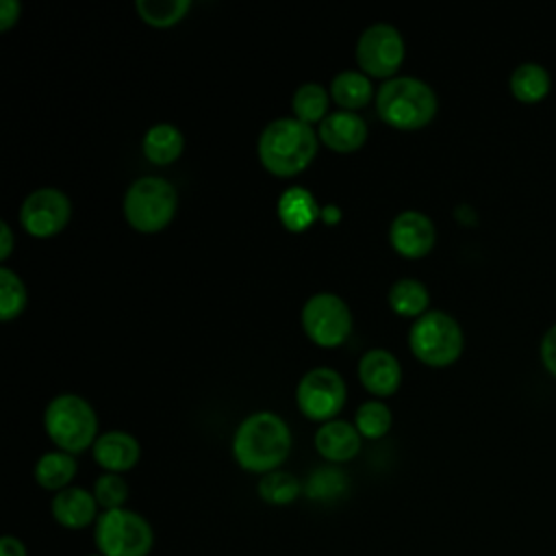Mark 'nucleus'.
Returning <instances> with one entry per match:
<instances>
[{
  "instance_id": "nucleus-1",
  "label": "nucleus",
  "mask_w": 556,
  "mask_h": 556,
  "mask_svg": "<svg viewBox=\"0 0 556 556\" xmlns=\"http://www.w3.org/2000/svg\"><path fill=\"white\" fill-rule=\"evenodd\" d=\"M293 445L291 428L274 410H256L243 417L232 434V456L239 467L252 473L280 469Z\"/></svg>"
},
{
  "instance_id": "nucleus-2",
  "label": "nucleus",
  "mask_w": 556,
  "mask_h": 556,
  "mask_svg": "<svg viewBox=\"0 0 556 556\" xmlns=\"http://www.w3.org/2000/svg\"><path fill=\"white\" fill-rule=\"evenodd\" d=\"M319 146L317 130L298 117H276L258 135L256 152L263 167L276 176H293L308 167Z\"/></svg>"
},
{
  "instance_id": "nucleus-3",
  "label": "nucleus",
  "mask_w": 556,
  "mask_h": 556,
  "mask_svg": "<svg viewBox=\"0 0 556 556\" xmlns=\"http://www.w3.org/2000/svg\"><path fill=\"white\" fill-rule=\"evenodd\" d=\"M439 109L434 89L417 76L400 74L376 89V111L393 128L415 130L432 122Z\"/></svg>"
},
{
  "instance_id": "nucleus-4",
  "label": "nucleus",
  "mask_w": 556,
  "mask_h": 556,
  "mask_svg": "<svg viewBox=\"0 0 556 556\" xmlns=\"http://www.w3.org/2000/svg\"><path fill=\"white\" fill-rule=\"evenodd\" d=\"M43 428L59 450L80 454L98 439V415L87 397L59 393L46 404Z\"/></svg>"
},
{
  "instance_id": "nucleus-5",
  "label": "nucleus",
  "mask_w": 556,
  "mask_h": 556,
  "mask_svg": "<svg viewBox=\"0 0 556 556\" xmlns=\"http://www.w3.org/2000/svg\"><path fill=\"white\" fill-rule=\"evenodd\" d=\"M124 217L139 232H159L176 215L178 191L163 176H139L124 193Z\"/></svg>"
},
{
  "instance_id": "nucleus-6",
  "label": "nucleus",
  "mask_w": 556,
  "mask_h": 556,
  "mask_svg": "<svg viewBox=\"0 0 556 556\" xmlns=\"http://www.w3.org/2000/svg\"><path fill=\"white\" fill-rule=\"evenodd\" d=\"M410 352L430 367L452 365L465 345V334L458 319L441 308H428L408 330Z\"/></svg>"
},
{
  "instance_id": "nucleus-7",
  "label": "nucleus",
  "mask_w": 556,
  "mask_h": 556,
  "mask_svg": "<svg viewBox=\"0 0 556 556\" xmlns=\"http://www.w3.org/2000/svg\"><path fill=\"white\" fill-rule=\"evenodd\" d=\"M93 543L102 556H148L154 530L143 515L126 506L102 510L93 523Z\"/></svg>"
},
{
  "instance_id": "nucleus-8",
  "label": "nucleus",
  "mask_w": 556,
  "mask_h": 556,
  "mask_svg": "<svg viewBox=\"0 0 556 556\" xmlns=\"http://www.w3.org/2000/svg\"><path fill=\"white\" fill-rule=\"evenodd\" d=\"M302 328L321 348L341 345L352 332V311L341 295L317 291L302 306Z\"/></svg>"
},
{
  "instance_id": "nucleus-9",
  "label": "nucleus",
  "mask_w": 556,
  "mask_h": 556,
  "mask_svg": "<svg viewBox=\"0 0 556 556\" xmlns=\"http://www.w3.org/2000/svg\"><path fill=\"white\" fill-rule=\"evenodd\" d=\"M406 54V43L397 26L374 22L356 39V61L367 76L391 78L400 70Z\"/></svg>"
},
{
  "instance_id": "nucleus-10",
  "label": "nucleus",
  "mask_w": 556,
  "mask_h": 556,
  "mask_svg": "<svg viewBox=\"0 0 556 556\" xmlns=\"http://www.w3.org/2000/svg\"><path fill=\"white\" fill-rule=\"evenodd\" d=\"M348 397V387L343 376L332 367H313L308 369L298 387L295 402L300 410L313 421H328L343 408Z\"/></svg>"
},
{
  "instance_id": "nucleus-11",
  "label": "nucleus",
  "mask_w": 556,
  "mask_h": 556,
  "mask_svg": "<svg viewBox=\"0 0 556 556\" xmlns=\"http://www.w3.org/2000/svg\"><path fill=\"white\" fill-rule=\"evenodd\" d=\"M70 217L72 200L59 187H37L20 206V224L33 237H52L61 232Z\"/></svg>"
},
{
  "instance_id": "nucleus-12",
  "label": "nucleus",
  "mask_w": 556,
  "mask_h": 556,
  "mask_svg": "<svg viewBox=\"0 0 556 556\" xmlns=\"http://www.w3.org/2000/svg\"><path fill=\"white\" fill-rule=\"evenodd\" d=\"M389 241L402 256H426L437 241L434 222L419 208H404L389 224Z\"/></svg>"
},
{
  "instance_id": "nucleus-13",
  "label": "nucleus",
  "mask_w": 556,
  "mask_h": 556,
  "mask_svg": "<svg viewBox=\"0 0 556 556\" xmlns=\"http://www.w3.org/2000/svg\"><path fill=\"white\" fill-rule=\"evenodd\" d=\"M358 378L374 395H391L402 382V365L387 348H369L358 358Z\"/></svg>"
},
{
  "instance_id": "nucleus-14",
  "label": "nucleus",
  "mask_w": 556,
  "mask_h": 556,
  "mask_svg": "<svg viewBox=\"0 0 556 556\" xmlns=\"http://www.w3.org/2000/svg\"><path fill=\"white\" fill-rule=\"evenodd\" d=\"M98 502L93 491H87L83 486H67L52 495L50 513L54 521L65 530H83L100 517Z\"/></svg>"
},
{
  "instance_id": "nucleus-15",
  "label": "nucleus",
  "mask_w": 556,
  "mask_h": 556,
  "mask_svg": "<svg viewBox=\"0 0 556 556\" xmlns=\"http://www.w3.org/2000/svg\"><path fill=\"white\" fill-rule=\"evenodd\" d=\"M317 137L334 152H352L365 143L367 124L356 111L337 109L319 122Z\"/></svg>"
},
{
  "instance_id": "nucleus-16",
  "label": "nucleus",
  "mask_w": 556,
  "mask_h": 556,
  "mask_svg": "<svg viewBox=\"0 0 556 556\" xmlns=\"http://www.w3.org/2000/svg\"><path fill=\"white\" fill-rule=\"evenodd\" d=\"M93 460L111 473H124L132 469L141 458L139 441L126 430H106L98 434L91 447Z\"/></svg>"
},
{
  "instance_id": "nucleus-17",
  "label": "nucleus",
  "mask_w": 556,
  "mask_h": 556,
  "mask_svg": "<svg viewBox=\"0 0 556 556\" xmlns=\"http://www.w3.org/2000/svg\"><path fill=\"white\" fill-rule=\"evenodd\" d=\"M361 432L348 419H328L315 432V450L330 463L352 460L361 452Z\"/></svg>"
},
{
  "instance_id": "nucleus-18",
  "label": "nucleus",
  "mask_w": 556,
  "mask_h": 556,
  "mask_svg": "<svg viewBox=\"0 0 556 556\" xmlns=\"http://www.w3.org/2000/svg\"><path fill=\"white\" fill-rule=\"evenodd\" d=\"M276 208L282 226L293 232L306 230L321 217V206L317 204V198L302 185L285 189L278 198Z\"/></svg>"
},
{
  "instance_id": "nucleus-19",
  "label": "nucleus",
  "mask_w": 556,
  "mask_h": 556,
  "mask_svg": "<svg viewBox=\"0 0 556 556\" xmlns=\"http://www.w3.org/2000/svg\"><path fill=\"white\" fill-rule=\"evenodd\" d=\"M185 148L182 130L172 122L152 124L141 139V150L146 159L154 165H167L180 156Z\"/></svg>"
},
{
  "instance_id": "nucleus-20",
  "label": "nucleus",
  "mask_w": 556,
  "mask_h": 556,
  "mask_svg": "<svg viewBox=\"0 0 556 556\" xmlns=\"http://www.w3.org/2000/svg\"><path fill=\"white\" fill-rule=\"evenodd\" d=\"M76 471H78V463H76L74 454L63 452V450H50L37 458L33 476L41 489L59 493V491L72 486Z\"/></svg>"
},
{
  "instance_id": "nucleus-21",
  "label": "nucleus",
  "mask_w": 556,
  "mask_h": 556,
  "mask_svg": "<svg viewBox=\"0 0 556 556\" xmlns=\"http://www.w3.org/2000/svg\"><path fill=\"white\" fill-rule=\"evenodd\" d=\"M374 96V85L369 76L361 70H341L330 80V98L339 109L356 111L363 109Z\"/></svg>"
},
{
  "instance_id": "nucleus-22",
  "label": "nucleus",
  "mask_w": 556,
  "mask_h": 556,
  "mask_svg": "<svg viewBox=\"0 0 556 556\" xmlns=\"http://www.w3.org/2000/svg\"><path fill=\"white\" fill-rule=\"evenodd\" d=\"M508 87H510V93H513L519 102L532 104V102L543 100V98L549 93L552 76H549V72H547L541 63L526 61V63H519V65L510 72Z\"/></svg>"
},
{
  "instance_id": "nucleus-23",
  "label": "nucleus",
  "mask_w": 556,
  "mask_h": 556,
  "mask_svg": "<svg viewBox=\"0 0 556 556\" xmlns=\"http://www.w3.org/2000/svg\"><path fill=\"white\" fill-rule=\"evenodd\" d=\"M387 300L389 306L404 317H419L428 311V302H430V293L428 287L413 276H402L397 280L391 282L389 291H387Z\"/></svg>"
},
{
  "instance_id": "nucleus-24",
  "label": "nucleus",
  "mask_w": 556,
  "mask_h": 556,
  "mask_svg": "<svg viewBox=\"0 0 556 556\" xmlns=\"http://www.w3.org/2000/svg\"><path fill=\"white\" fill-rule=\"evenodd\" d=\"M328 100L330 91L315 80H306L295 87L291 96V109L293 117L306 122V124H319L328 115Z\"/></svg>"
},
{
  "instance_id": "nucleus-25",
  "label": "nucleus",
  "mask_w": 556,
  "mask_h": 556,
  "mask_svg": "<svg viewBox=\"0 0 556 556\" xmlns=\"http://www.w3.org/2000/svg\"><path fill=\"white\" fill-rule=\"evenodd\" d=\"M263 502L271 506H285L291 504L300 495V482L293 473L285 469H274L269 473H263L256 486Z\"/></svg>"
},
{
  "instance_id": "nucleus-26",
  "label": "nucleus",
  "mask_w": 556,
  "mask_h": 556,
  "mask_svg": "<svg viewBox=\"0 0 556 556\" xmlns=\"http://www.w3.org/2000/svg\"><path fill=\"white\" fill-rule=\"evenodd\" d=\"M189 9L191 0H135V11L139 17L156 28L180 22Z\"/></svg>"
},
{
  "instance_id": "nucleus-27",
  "label": "nucleus",
  "mask_w": 556,
  "mask_h": 556,
  "mask_svg": "<svg viewBox=\"0 0 556 556\" xmlns=\"http://www.w3.org/2000/svg\"><path fill=\"white\" fill-rule=\"evenodd\" d=\"M393 421L391 408L382 400H365L358 404L354 415V426L365 439H380L389 432Z\"/></svg>"
},
{
  "instance_id": "nucleus-28",
  "label": "nucleus",
  "mask_w": 556,
  "mask_h": 556,
  "mask_svg": "<svg viewBox=\"0 0 556 556\" xmlns=\"http://www.w3.org/2000/svg\"><path fill=\"white\" fill-rule=\"evenodd\" d=\"M26 300H28V291L22 276L15 269L2 265L0 267V319L9 321L17 317L24 311Z\"/></svg>"
},
{
  "instance_id": "nucleus-29",
  "label": "nucleus",
  "mask_w": 556,
  "mask_h": 556,
  "mask_svg": "<svg viewBox=\"0 0 556 556\" xmlns=\"http://www.w3.org/2000/svg\"><path fill=\"white\" fill-rule=\"evenodd\" d=\"M93 495L102 510L124 508L128 500V482L122 478V473L102 471L93 482Z\"/></svg>"
},
{
  "instance_id": "nucleus-30",
  "label": "nucleus",
  "mask_w": 556,
  "mask_h": 556,
  "mask_svg": "<svg viewBox=\"0 0 556 556\" xmlns=\"http://www.w3.org/2000/svg\"><path fill=\"white\" fill-rule=\"evenodd\" d=\"M539 354H541L543 367L556 378V324H552V326L543 332L541 345H539Z\"/></svg>"
},
{
  "instance_id": "nucleus-31",
  "label": "nucleus",
  "mask_w": 556,
  "mask_h": 556,
  "mask_svg": "<svg viewBox=\"0 0 556 556\" xmlns=\"http://www.w3.org/2000/svg\"><path fill=\"white\" fill-rule=\"evenodd\" d=\"M22 13V2L20 0H0V30L11 28Z\"/></svg>"
},
{
  "instance_id": "nucleus-32",
  "label": "nucleus",
  "mask_w": 556,
  "mask_h": 556,
  "mask_svg": "<svg viewBox=\"0 0 556 556\" xmlns=\"http://www.w3.org/2000/svg\"><path fill=\"white\" fill-rule=\"evenodd\" d=\"M0 556H28V549L22 539L13 534H4L0 539Z\"/></svg>"
},
{
  "instance_id": "nucleus-33",
  "label": "nucleus",
  "mask_w": 556,
  "mask_h": 556,
  "mask_svg": "<svg viewBox=\"0 0 556 556\" xmlns=\"http://www.w3.org/2000/svg\"><path fill=\"white\" fill-rule=\"evenodd\" d=\"M13 250V230L9 222H0V258H7Z\"/></svg>"
},
{
  "instance_id": "nucleus-34",
  "label": "nucleus",
  "mask_w": 556,
  "mask_h": 556,
  "mask_svg": "<svg viewBox=\"0 0 556 556\" xmlns=\"http://www.w3.org/2000/svg\"><path fill=\"white\" fill-rule=\"evenodd\" d=\"M321 219H324L326 224H337V222L341 219L339 206H337V204H326V206H321Z\"/></svg>"
},
{
  "instance_id": "nucleus-35",
  "label": "nucleus",
  "mask_w": 556,
  "mask_h": 556,
  "mask_svg": "<svg viewBox=\"0 0 556 556\" xmlns=\"http://www.w3.org/2000/svg\"><path fill=\"white\" fill-rule=\"evenodd\" d=\"M87 556H102V554H100V552H96V554H87Z\"/></svg>"
}]
</instances>
